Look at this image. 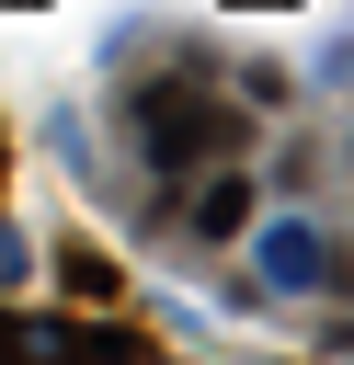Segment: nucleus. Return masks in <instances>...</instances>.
Returning a JSON list of instances; mask_svg holds the SVG:
<instances>
[{"instance_id": "f257e3e1", "label": "nucleus", "mask_w": 354, "mask_h": 365, "mask_svg": "<svg viewBox=\"0 0 354 365\" xmlns=\"http://www.w3.org/2000/svg\"><path fill=\"white\" fill-rule=\"evenodd\" d=\"M228 148V114L206 103V91H148V160L160 171H194V160H217Z\"/></svg>"}, {"instance_id": "f03ea898", "label": "nucleus", "mask_w": 354, "mask_h": 365, "mask_svg": "<svg viewBox=\"0 0 354 365\" xmlns=\"http://www.w3.org/2000/svg\"><path fill=\"white\" fill-rule=\"evenodd\" d=\"M263 274H274V285H320V274H331V251H320L308 228H263Z\"/></svg>"}, {"instance_id": "7ed1b4c3", "label": "nucleus", "mask_w": 354, "mask_h": 365, "mask_svg": "<svg viewBox=\"0 0 354 365\" xmlns=\"http://www.w3.org/2000/svg\"><path fill=\"white\" fill-rule=\"evenodd\" d=\"M194 217H206V228H240V217H251V194H240V182H206V194H194Z\"/></svg>"}, {"instance_id": "20e7f679", "label": "nucleus", "mask_w": 354, "mask_h": 365, "mask_svg": "<svg viewBox=\"0 0 354 365\" xmlns=\"http://www.w3.org/2000/svg\"><path fill=\"white\" fill-rule=\"evenodd\" d=\"M46 342H57V331H11V319H0V365H69V354H46Z\"/></svg>"}]
</instances>
